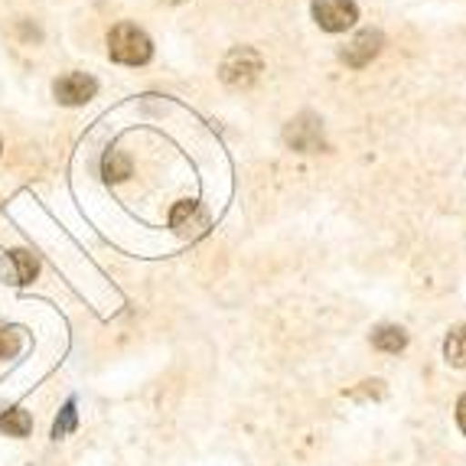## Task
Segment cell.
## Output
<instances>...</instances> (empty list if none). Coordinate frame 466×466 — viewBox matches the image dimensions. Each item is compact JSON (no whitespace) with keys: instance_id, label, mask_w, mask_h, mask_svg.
Wrapping results in <instances>:
<instances>
[{"instance_id":"obj_16","label":"cell","mask_w":466,"mask_h":466,"mask_svg":"<svg viewBox=\"0 0 466 466\" xmlns=\"http://www.w3.org/2000/svg\"><path fill=\"white\" fill-rule=\"evenodd\" d=\"M167 4H187V0H167Z\"/></svg>"},{"instance_id":"obj_1","label":"cell","mask_w":466,"mask_h":466,"mask_svg":"<svg viewBox=\"0 0 466 466\" xmlns=\"http://www.w3.org/2000/svg\"><path fill=\"white\" fill-rule=\"evenodd\" d=\"M108 56L121 66H147L150 56H154V43L140 26L117 24L108 33Z\"/></svg>"},{"instance_id":"obj_9","label":"cell","mask_w":466,"mask_h":466,"mask_svg":"<svg viewBox=\"0 0 466 466\" xmlns=\"http://www.w3.org/2000/svg\"><path fill=\"white\" fill-rule=\"evenodd\" d=\"M131 157L125 154V150L117 147H108L105 150V157H101V177L108 179V183H121V179L131 177Z\"/></svg>"},{"instance_id":"obj_14","label":"cell","mask_w":466,"mask_h":466,"mask_svg":"<svg viewBox=\"0 0 466 466\" xmlns=\"http://www.w3.org/2000/svg\"><path fill=\"white\" fill-rule=\"evenodd\" d=\"M20 350H24V336H20V329H0V359H14L20 356Z\"/></svg>"},{"instance_id":"obj_10","label":"cell","mask_w":466,"mask_h":466,"mask_svg":"<svg viewBox=\"0 0 466 466\" xmlns=\"http://www.w3.org/2000/svg\"><path fill=\"white\" fill-rule=\"evenodd\" d=\"M443 359H447V366L466 369V323L451 327V333L443 339Z\"/></svg>"},{"instance_id":"obj_5","label":"cell","mask_w":466,"mask_h":466,"mask_svg":"<svg viewBox=\"0 0 466 466\" xmlns=\"http://www.w3.org/2000/svg\"><path fill=\"white\" fill-rule=\"evenodd\" d=\"M284 140H288L290 150H300V154H317L323 150V125H319V117L313 115H300L294 117L284 131Z\"/></svg>"},{"instance_id":"obj_4","label":"cell","mask_w":466,"mask_h":466,"mask_svg":"<svg viewBox=\"0 0 466 466\" xmlns=\"http://www.w3.org/2000/svg\"><path fill=\"white\" fill-rule=\"evenodd\" d=\"M95 92H98V82H95L92 76H86V72H66V76L56 78V86H53L56 101L66 105V108L86 105V101L95 98Z\"/></svg>"},{"instance_id":"obj_12","label":"cell","mask_w":466,"mask_h":466,"mask_svg":"<svg viewBox=\"0 0 466 466\" xmlns=\"http://www.w3.org/2000/svg\"><path fill=\"white\" fill-rule=\"evenodd\" d=\"M0 431L7 437H26L33 431V418L24 408H10V411L0 414Z\"/></svg>"},{"instance_id":"obj_13","label":"cell","mask_w":466,"mask_h":466,"mask_svg":"<svg viewBox=\"0 0 466 466\" xmlns=\"http://www.w3.org/2000/svg\"><path fill=\"white\" fill-rule=\"evenodd\" d=\"M76 424H78L76 401H66L63 414H59V418H56V424H53V441H63V437H69L72 431H76Z\"/></svg>"},{"instance_id":"obj_3","label":"cell","mask_w":466,"mask_h":466,"mask_svg":"<svg viewBox=\"0 0 466 466\" xmlns=\"http://www.w3.org/2000/svg\"><path fill=\"white\" fill-rule=\"evenodd\" d=\"M313 20L319 30L342 33L359 20L356 0H313Z\"/></svg>"},{"instance_id":"obj_2","label":"cell","mask_w":466,"mask_h":466,"mask_svg":"<svg viewBox=\"0 0 466 466\" xmlns=\"http://www.w3.org/2000/svg\"><path fill=\"white\" fill-rule=\"evenodd\" d=\"M261 69H265L261 56H258L251 46H238L226 56V63H222V72H218V76H222V82H226L228 88H248L258 82Z\"/></svg>"},{"instance_id":"obj_15","label":"cell","mask_w":466,"mask_h":466,"mask_svg":"<svg viewBox=\"0 0 466 466\" xmlns=\"http://www.w3.org/2000/svg\"><path fill=\"white\" fill-rule=\"evenodd\" d=\"M457 424H460V431H463V437H466V395L457 401Z\"/></svg>"},{"instance_id":"obj_11","label":"cell","mask_w":466,"mask_h":466,"mask_svg":"<svg viewBox=\"0 0 466 466\" xmlns=\"http://www.w3.org/2000/svg\"><path fill=\"white\" fill-rule=\"evenodd\" d=\"M372 346L379 352H401L404 346H408V333H404L401 327H391V323H385V327H379L372 333Z\"/></svg>"},{"instance_id":"obj_7","label":"cell","mask_w":466,"mask_h":466,"mask_svg":"<svg viewBox=\"0 0 466 466\" xmlns=\"http://www.w3.org/2000/svg\"><path fill=\"white\" fill-rule=\"evenodd\" d=\"M381 46H385V36L379 30H362L350 39V46L342 49L339 59L346 66H352V69H362V66H369L381 53Z\"/></svg>"},{"instance_id":"obj_6","label":"cell","mask_w":466,"mask_h":466,"mask_svg":"<svg viewBox=\"0 0 466 466\" xmlns=\"http://www.w3.org/2000/svg\"><path fill=\"white\" fill-rule=\"evenodd\" d=\"M170 228L177 235H183V238H199V235H206V228H209V216L202 212L199 202L183 199V202H177V206H173Z\"/></svg>"},{"instance_id":"obj_8","label":"cell","mask_w":466,"mask_h":466,"mask_svg":"<svg viewBox=\"0 0 466 466\" xmlns=\"http://www.w3.org/2000/svg\"><path fill=\"white\" fill-rule=\"evenodd\" d=\"M0 274L10 280V284H16V288H24V284H33L39 274V261L30 255V251L16 248L10 251L7 258H4V265H0Z\"/></svg>"}]
</instances>
